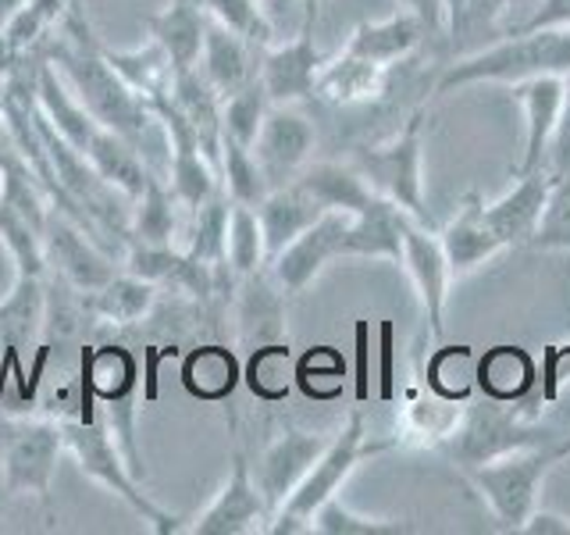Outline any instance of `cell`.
Returning a JSON list of instances; mask_svg holds the SVG:
<instances>
[{"label": "cell", "mask_w": 570, "mask_h": 535, "mask_svg": "<svg viewBox=\"0 0 570 535\" xmlns=\"http://www.w3.org/2000/svg\"><path fill=\"white\" fill-rule=\"evenodd\" d=\"M43 257L50 275L65 279L82 293H94L107 279L118 275L111 250L89 236L76 218H68L58 207H50L43 222Z\"/></svg>", "instance_id": "obj_9"}, {"label": "cell", "mask_w": 570, "mask_h": 535, "mask_svg": "<svg viewBox=\"0 0 570 535\" xmlns=\"http://www.w3.org/2000/svg\"><path fill=\"white\" fill-rule=\"evenodd\" d=\"M86 157H89V165H94L118 193L129 196V201H136V196L147 189L150 175H154L136 143H129L111 129H104V125L97 129L94 143L86 147Z\"/></svg>", "instance_id": "obj_33"}, {"label": "cell", "mask_w": 570, "mask_h": 535, "mask_svg": "<svg viewBox=\"0 0 570 535\" xmlns=\"http://www.w3.org/2000/svg\"><path fill=\"white\" fill-rule=\"evenodd\" d=\"M204 11L261 54L275 43V26L264 11V0H204Z\"/></svg>", "instance_id": "obj_44"}, {"label": "cell", "mask_w": 570, "mask_h": 535, "mask_svg": "<svg viewBox=\"0 0 570 535\" xmlns=\"http://www.w3.org/2000/svg\"><path fill=\"white\" fill-rule=\"evenodd\" d=\"M396 450V439H371L364 425V410L353 407L346 425L328 439V446L314 460L307 478L299 481L296 493L272 514L267 532L272 535H311L314 532V510L325 504L328 496L343 493L346 478L361 468V460Z\"/></svg>", "instance_id": "obj_2"}, {"label": "cell", "mask_w": 570, "mask_h": 535, "mask_svg": "<svg viewBox=\"0 0 570 535\" xmlns=\"http://www.w3.org/2000/svg\"><path fill=\"white\" fill-rule=\"evenodd\" d=\"M154 303L157 285L132 272L107 279L100 290L89 293V311H94L97 321H107V325H136V321L154 311Z\"/></svg>", "instance_id": "obj_35"}, {"label": "cell", "mask_w": 570, "mask_h": 535, "mask_svg": "<svg viewBox=\"0 0 570 535\" xmlns=\"http://www.w3.org/2000/svg\"><path fill=\"white\" fill-rule=\"evenodd\" d=\"M421 379L432 386L439 397L468 400L478 389V357L471 353V347H439L428 353Z\"/></svg>", "instance_id": "obj_41"}, {"label": "cell", "mask_w": 570, "mask_h": 535, "mask_svg": "<svg viewBox=\"0 0 570 535\" xmlns=\"http://www.w3.org/2000/svg\"><path fill=\"white\" fill-rule=\"evenodd\" d=\"M489 201L481 196L478 189H468L460 196V204L453 211V218L442 225L439 232V243H442V254L450 261V272L453 279H463L478 272L481 264H489L492 257L503 254V243L492 232L489 225Z\"/></svg>", "instance_id": "obj_17"}, {"label": "cell", "mask_w": 570, "mask_h": 535, "mask_svg": "<svg viewBox=\"0 0 570 535\" xmlns=\"http://www.w3.org/2000/svg\"><path fill=\"white\" fill-rule=\"evenodd\" d=\"M65 454L58 418H0V486L14 496L50 499V481Z\"/></svg>", "instance_id": "obj_7"}, {"label": "cell", "mask_w": 570, "mask_h": 535, "mask_svg": "<svg viewBox=\"0 0 570 535\" xmlns=\"http://www.w3.org/2000/svg\"><path fill=\"white\" fill-rule=\"evenodd\" d=\"M492 407L474 410L468 407V418H463L460 432L442 446L453 460H460L463 468L471 464H485L492 457H503L510 450H521L531 442H546L552 439L546 428H539V415H528L524 403H499L489 400Z\"/></svg>", "instance_id": "obj_8"}, {"label": "cell", "mask_w": 570, "mask_h": 535, "mask_svg": "<svg viewBox=\"0 0 570 535\" xmlns=\"http://www.w3.org/2000/svg\"><path fill=\"white\" fill-rule=\"evenodd\" d=\"M178 204L171 186H165V178L150 175L147 189L132 201V218H129V240L139 243H157V246H175L178 232Z\"/></svg>", "instance_id": "obj_36"}, {"label": "cell", "mask_w": 570, "mask_h": 535, "mask_svg": "<svg viewBox=\"0 0 570 535\" xmlns=\"http://www.w3.org/2000/svg\"><path fill=\"white\" fill-rule=\"evenodd\" d=\"M567 457H570V439L531 442L503 457H492L485 464H471L468 481L485 499L499 532H521L528 514L539 507L542 481Z\"/></svg>", "instance_id": "obj_4"}, {"label": "cell", "mask_w": 570, "mask_h": 535, "mask_svg": "<svg viewBox=\"0 0 570 535\" xmlns=\"http://www.w3.org/2000/svg\"><path fill=\"white\" fill-rule=\"evenodd\" d=\"M546 168H549L552 175L570 172V71L563 76V107H560L557 136H552V147H549Z\"/></svg>", "instance_id": "obj_48"}, {"label": "cell", "mask_w": 570, "mask_h": 535, "mask_svg": "<svg viewBox=\"0 0 570 535\" xmlns=\"http://www.w3.org/2000/svg\"><path fill=\"white\" fill-rule=\"evenodd\" d=\"M534 250H557V254H570V172L552 175L546 207L539 228H534L531 243Z\"/></svg>", "instance_id": "obj_47"}, {"label": "cell", "mask_w": 570, "mask_h": 535, "mask_svg": "<svg viewBox=\"0 0 570 535\" xmlns=\"http://www.w3.org/2000/svg\"><path fill=\"white\" fill-rule=\"evenodd\" d=\"M40 54L61 71L65 82L71 86V94L86 104V111L94 115L104 129L125 136L129 143H136L139 150L147 147V136L157 125V118L150 111V104L107 65V58L100 54V40L94 36V29H89L82 0H68L58 29L43 40Z\"/></svg>", "instance_id": "obj_1"}, {"label": "cell", "mask_w": 570, "mask_h": 535, "mask_svg": "<svg viewBox=\"0 0 570 535\" xmlns=\"http://www.w3.org/2000/svg\"><path fill=\"white\" fill-rule=\"evenodd\" d=\"M79 379L100 407L121 397H132L139 386V364L125 347H97V350L86 347Z\"/></svg>", "instance_id": "obj_34"}, {"label": "cell", "mask_w": 570, "mask_h": 535, "mask_svg": "<svg viewBox=\"0 0 570 535\" xmlns=\"http://www.w3.org/2000/svg\"><path fill=\"white\" fill-rule=\"evenodd\" d=\"M225 257L236 279H246L267 268V250H264V232L257 222V207L232 204L228 207V240H225Z\"/></svg>", "instance_id": "obj_43"}, {"label": "cell", "mask_w": 570, "mask_h": 535, "mask_svg": "<svg viewBox=\"0 0 570 535\" xmlns=\"http://www.w3.org/2000/svg\"><path fill=\"white\" fill-rule=\"evenodd\" d=\"M513 4V0H471V14H499V11H507ZM468 14V18H471Z\"/></svg>", "instance_id": "obj_56"}, {"label": "cell", "mask_w": 570, "mask_h": 535, "mask_svg": "<svg viewBox=\"0 0 570 535\" xmlns=\"http://www.w3.org/2000/svg\"><path fill=\"white\" fill-rule=\"evenodd\" d=\"M275 4H293V0H275ZM303 4H307V0H303Z\"/></svg>", "instance_id": "obj_58"}, {"label": "cell", "mask_w": 570, "mask_h": 535, "mask_svg": "<svg viewBox=\"0 0 570 535\" xmlns=\"http://www.w3.org/2000/svg\"><path fill=\"white\" fill-rule=\"evenodd\" d=\"M350 222H353V214L325 211L311 228H303L289 246L278 250V254L267 261V272H272V279L289 296L303 293L335 257H343V240L350 232Z\"/></svg>", "instance_id": "obj_12"}, {"label": "cell", "mask_w": 570, "mask_h": 535, "mask_svg": "<svg viewBox=\"0 0 570 535\" xmlns=\"http://www.w3.org/2000/svg\"><path fill=\"white\" fill-rule=\"evenodd\" d=\"M328 439L332 436L303 432V428H289V432H282L278 439L267 442L264 454L254 464H249L257 489L264 496V504L272 507V514L296 493L299 481L307 478V471L314 468V460L328 446Z\"/></svg>", "instance_id": "obj_15"}, {"label": "cell", "mask_w": 570, "mask_h": 535, "mask_svg": "<svg viewBox=\"0 0 570 535\" xmlns=\"http://www.w3.org/2000/svg\"><path fill=\"white\" fill-rule=\"evenodd\" d=\"M285 296L289 293L272 279L267 268L239 279L236 329L246 350H257L264 343H289V335H285Z\"/></svg>", "instance_id": "obj_20"}, {"label": "cell", "mask_w": 570, "mask_h": 535, "mask_svg": "<svg viewBox=\"0 0 570 535\" xmlns=\"http://www.w3.org/2000/svg\"><path fill=\"white\" fill-rule=\"evenodd\" d=\"M183 386L189 397L218 403L228 400L236 386L243 382V364L239 357L222 343H204L183 357Z\"/></svg>", "instance_id": "obj_32"}, {"label": "cell", "mask_w": 570, "mask_h": 535, "mask_svg": "<svg viewBox=\"0 0 570 535\" xmlns=\"http://www.w3.org/2000/svg\"><path fill=\"white\" fill-rule=\"evenodd\" d=\"M36 107H40V115L50 121L53 133L65 143H71L79 154H86V147L94 143L100 129V121L86 111V104L71 94L65 76L43 58V54H40V65H36Z\"/></svg>", "instance_id": "obj_22"}, {"label": "cell", "mask_w": 570, "mask_h": 535, "mask_svg": "<svg viewBox=\"0 0 570 535\" xmlns=\"http://www.w3.org/2000/svg\"><path fill=\"white\" fill-rule=\"evenodd\" d=\"M0 243L18 268V275L43 279L47 257H43V225H36L29 214H22L14 204L0 201Z\"/></svg>", "instance_id": "obj_39"}, {"label": "cell", "mask_w": 570, "mask_h": 535, "mask_svg": "<svg viewBox=\"0 0 570 535\" xmlns=\"http://www.w3.org/2000/svg\"><path fill=\"white\" fill-rule=\"evenodd\" d=\"M14 160H22V150H18V143H14L8 121H4V111H0V172L11 168Z\"/></svg>", "instance_id": "obj_53"}, {"label": "cell", "mask_w": 570, "mask_h": 535, "mask_svg": "<svg viewBox=\"0 0 570 535\" xmlns=\"http://www.w3.org/2000/svg\"><path fill=\"white\" fill-rule=\"evenodd\" d=\"M314 22H317V0H307V18L303 29L289 43H272L261 54L257 79L272 104H303L314 100L317 71L325 65V54L314 43Z\"/></svg>", "instance_id": "obj_10"}, {"label": "cell", "mask_w": 570, "mask_h": 535, "mask_svg": "<svg viewBox=\"0 0 570 535\" xmlns=\"http://www.w3.org/2000/svg\"><path fill=\"white\" fill-rule=\"evenodd\" d=\"M222 189L228 193L232 204H246V207H257L267 193H272V183L261 168V160L254 154V147H243L236 139H225L222 136Z\"/></svg>", "instance_id": "obj_38"}, {"label": "cell", "mask_w": 570, "mask_h": 535, "mask_svg": "<svg viewBox=\"0 0 570 535\" xmlns=\"http://www.w3.org/2000/svg\"><path fill=\"white\" fill-rule=\"evenodd\" d=\"M570 71V29L510 32L499 43L453 61L435 82L439 94L468 89L481 82H524L534 76H567Z\"/></svg>", "instance_id": "obj_3"}, {"label": "cell", "mask_w": 570, "mask_h": 535, "mask_svg": "<svg viewBox=\"0 0 570 535\" xmlns=\"http://www.w3.org/2000/svg\"><path fill=\"white\" fill-rule=\"evenodd\" d=\"M400 8H406L410 14H417L428 32H442L450 26V18H445V0H396Z\"/></svg>", "instance_id": "obj_51"}, {"label": "cell", "mask_w": 570, "mask_h": 535, "mask_svg": "<svg viewBox=\"0 0 570 535\" xmlns=\"http://www.w3.org/2000/svg\"><path fill=\"white\" fill-rule=\"evenodd\" d=\"M314 143H317L314 121L303 115L296 104H272L267 107L264 125L254 139V154H257L272 189L289 186L293 178L311 165Z\"/></svg>", "instance_id": "obj_13"}, {"label": "cell", "mask_w": 570, "mask_h": 535, "mask_svg": "<svg viewBox=\"0 0 570 535\" xmlns=\"http://www.w3.org/2000/svg\"><path fill=\"white\" fill-rule=\"evenodd\" d=\"M389 76L392 68L356 58V54L343 50L335 58H325L314 82V100H321L325 107H335V111H353V107H367L379 104L389 89Z\"/></svg>", "instance_id": "obj_19"}, {"label": "cell", "mask_w": 570, "mask_h": 535, "mask_svg": "<svg viewBox=\"0 0 570 535\" xmlns=\"http://www.w3.org/2000/svg\"><path fill=\"white\" fill-rule=\"evenodd\" d=\"M513 178L517 183L499 196V201H492L485 207L489 225L507 250L531 243L534 228H539V218H542V207H546L552 172L539 168V172H528V175H513Z\"/></svg>", "instance_id": "obj_21"}, {"label": "cell", "mask_w": 570, "mask_h": 535, "mask_svg": "<svg viewBox=\"0 0 570 535\" xmlns=\"http://www.w3.org/2000/svg\"><path fill=\"white\" fill-rule=\"evenodd\" d=\"M346 382V361L335 347H311L296 357V386L311 400H335L343 397Z\"/></svg>", "instance_id": "obj_45"}, {"label": "cell", "mask_w": 570, "mask_h": 535, "mask_svg": "<svg viewBox=\"0 0 570 535\" xmlns=\"http://www.w3.org/2000/svg\"><path fill=\"white\" fill-rule=\"evenodd\" d=\"M325 207H321L314 196L289 183V186H275L272 193L264 196L257 204V222H261V232H264V250H267V261H272L278 250L289 246L303 228H311Z\"/></svg>", "instance_id": "obj_27"}, {"label": "cell", "mask_w": 570, "mask_h": 535, "mask_svg": "<svg viewBox=\"0 0 570 535\" xmlns=\"http://www.w3.org/2000/svg\"><path fill=\"white\" fill-rule=\"evenodd\" d=\"M61 432H65V450L76 457L79 471L111 489L125 507H129L132 514H139L142 522L150 525L154 535L183 532V517L165 510L160 504H154V499L142 493V486H139L132 468H129V460H125V454L118 450L111 428H107L104 421H97V418L94 421L68 418V421H61Z\"/></svg>", "instance_id": "obj_5"}, {"label": "cell", "mask_w": 570, "mask_h": 535, "mask_svg": "<svg viewBox=\"0 0 570 535\" xmlns=\"http://www.w3.org/2000/svg\"><path fill=\"white\" fill-rule=\"evenodd\" d=\"M228 193L218 189L214 196H207V201L200 207H193V228H189V246L186 254L204 261L210 268H225L228 257H225V240H228Z\"/></svg>", "instance_id": "obj_40"}, {"label": "cell", "mask_w": 570, "mask_h": 535, "mask_svg": "<svg viewBox=\"0 0 570 535\" xmlns=\"http://www.w3.org/2000/svg\"><path fill=\"white\" fill-rule=\"evenodd\" d=\"M367 321L356 325V400H367L371 392V361H367Z\"/></svg>", "instance_id": "obj_52"}, {"label": "cell", "mask_w": 570, "mask_h": 535, "mask_svg": "<svg viewBox=\"0 0 570 535\" xmlns=\"http://www.w3.org/2000/svg\"><path fill=\"white\" fill-rule=\"evenodd\" d=\"M424 22L417 14H410L406 8H396L389 18H379V22H361L353 32L343 50L356 54V58L379 61V65H400L406 61L424 43Z\"/></svg>", "instance_id": "obj_25"}, {"label": "cell", "mask_w": 570, "mask_h": 535, "mask_svg": "<svg viewBox=\"0 0 570 535\" xmlns=\"http://www.w3.org/2000/svg\"><path fill=\"white\" fill-rule=\"evenodd\" d=\"M463 418H468V400L439 397L417 374L403 397L400 428L392 439H396V450L400 446L403 450H442L460 432Z\"/></svg>", "instance_id": "obj_16"}, {"label": "cell", "mask_w": 570, "mask_h": 535, "mask_svg": "<svg viewBox=\"0 0 570 535\" xmlns=\"http://www.w3.org/2000/svg\"><path fill=\"white\" fill-rule=\"evenodd\" d=\"M267 107H272V100H267L261 79L243 86L239 94L225 97L222 100V136L243 143V147H254V139H257L261 125H264Z\"/></svg>", "instance_id": "obj_46"}, {"label": "cell", "mask_w": 570, "mask_h": 535, "mask_svg": "<svg viewBox=\"0 0 570 535\" xmlns=\"http://www.w3.org/2000/svg\"><path fill=\"white\" fill-rule=\"evenodd\" d=\"M26 0H0V29H4L11 18L18 14V8H22Z\"/></svg>", "instance_id": "obj_57"}, {"label": "cell", "mask_w": 570, "mask_h": 535, "mask_svg": "<svg viewBox=\"0 0 570 535\" xmlns=\"http://www.w3.org/2000/svg\"><path fill=\"white\" fill-rule=\"evenodd\" d=\"M314 532L317 535H410L417 532L403 517H374L361 514L350 504H343V496H328L325 504L314 510Z\"/></svg>", "instance_id": "obj_42"}, {"label": "cell", "mask_w": 570, "mask_h": 535, "mask_svg": "<svg viewBox=\"0 0 570 535\" xmlns=\"http://www.w3.org/2000/svg\"><path fill=\"white\" fill-rule=\"evenodd\" d=\"M513 100L524 111V154L517 160L513 175H528L546 168L552 136H557L560 107H563V76H534L510 86Z\"/></svg>", "instance_id": "obj_18"}, {"label": "cell", "mask_w": 570, "mask_h": 535, "mask_svg": "<svg viewBox=\"0 0 570 535\" xmlns=\"http://www.w3.org/2000/svg\"><path fill=\"white\" fill-rule=\"evenodd\" d=\"M531 29H570V0H539L524 22L513 26V32Z\"/></svg>", "instance_id": "obj_49"}, {"label": "cell", "mask_w": 570, "mask_h": 535, "mask_svg": "<svg viewBox=\"0 0 570 535\" xmlns=\"http://www.w3.org/2000/svg\"><path fill=\"white\" fill-rule=\"evenodd\" d=\"M204 79L218 89V97L239 94L243 86H249L261 71V50H254L246 40H239L236 32H228L218 26L214 18H207V36H204V50H200V65Z\"/></svg>", "instance_id": "obj_23"}, {"label": "cell", "mask_w": 570, "mask_h": 535, "mask_svg": "<svg viewBox=\"0 0 570 535\" xmlns=\"http://www.w3.org/2000/svg\"><path fill=\"white\" fill-rule=\"evenodd\" d=\"M468 14H471V0H445V18H450L453 32L468 26Z\"/></svg>", "instance_id": "obj_55"}, {"label": "cell", "mask_w": 570, "mask_h": 535, "mask_svg": "<svg viewBox=\"0 0 570 535\" xmlns=\"http://www.w3.org/2000/svg\"><path fill=\"white\" fill-rule=\"evenodd\" d=\"M400 268L406 272L410 285L421 300V311L428 321V335L442 343L445 335V303H450V261L442 254L439 232L432 225H421L414 218L403 222V257Z\"/></svg>", "instance_id": "obj_11"}, {"label": "cell", "mask_w": 570, "mask_h": 535, "mask_svg": "<svg viewBox=\"0 0 570 535\" xmlns=\"http://www.w3.org/2000/svg\"><path fill=\"white\" fill-rule=\"evenodd\" d=\"M171 100L189 118V125L200 133V143L214 168H222V97L200 68H183L171 79Z\"/></svg>", "instance_id": "obj_28"}, {"label": "cell", "mask_w": 570, "mask_h": 535, "mask_svg": "<svg viewBox=\"0 0 570 535\" xmlns=\"http://www.w3.org/2000/svg\"><path fill=\"white\" fill-rule=\"evenodd\" d=\"M521 535H570V514L534 507L521 525Z\"/></svg>", "instance_id": "obj_50"}, {"label": "cell", "mask_w": 570, "mask_h": 535, "mask_svg": "<svg viewBox=\"0 0 570 535\" xmlns=\"http://www.w3.org/2000/svg\"><path fill=\"white\" fill-rule=\"evenodd\" d=\"M243 382L264 403H278L289 397V389L296 386V361L289 343H264L257 350H249Z\"/></svg>", "instance_id": "obj_37"}, {"label": "cell", "mask_w": 570, "mask_h": 535, "mask_svg": "<svg viewBox=\"0 0 570 535\" xmlns=\"http://www.w3.org/2000/svg\"><path fill=\"white\" fill-rule=\"evenodd\" d=\"M142 29L168 50L175 71L200 65L204 36H207L204 0H168L165 11L142 14Z\"/></svg>", "instance_id": "obj_24"}, {"label": "cell", "mask_w": 570, "mask_h": 535, "mask_svg": "<svg viewBox=\"0 0 570 535\" xmlns=\"http://www.w3.org/2000/svg\"><path fill=\"white\" fill-rule=\"evenodd\" d=\"M100 54L147 104H154L160 97H171L175 65L168 58V50L160 47L154 36H147V43H139L132 50H111L107 43H100Z\"/></svg>", "instance_id": "obj_31"}, {"label": "cell", "mask_w": 570, "mask_h": 535, "mask_svg": "<svg viewBox=\"0 0 570 535\" xmlns=\"http://www.w3.org/2000/svg\"><path fill=\"white\" fill-rule=\"evenodd\" d=\"M382 397L392 400V325H382Z\"/></svg>", "instance_id": "obj_54"}, {"label": "cell", "mask_w": 570, "mask_h": 535, "mask_svg": "<svg viewBox=\"0 0 570 535\" xmlns=\"http://www.w3.org/2000/svg\"><path fill=\"white\" fill-rule=\"evenodd\" d=\"M350 165L367 178V186L396 204L403 214H410L421 225H432V207H428L424 193V107L414 111L403 129L374 147H361L353 154Z\"/></svg>", "instance_id": "obj_6"}, {"label": "cell", "mask_w": 570, "mask_h": 535, "mask_svg": "<svg viewBox=\"0 0 570 535\" xmlns=\"http://www.w3.org/2000/svg\"><path fill=\"white\" fill-rule=\"evenodd\" d=\"M406 218L410 214H403L396 204H389L385 196H379L371 207L353 214L350 232L343 240V257L400 264V257H403V222Z\"/></svg>", "instance_id": "obj_26"}, {"label": "cell", "mask_w": 570, "mask_h": 535, "mask_svg": "<svg viewBox=\"0 0 570 535\" xmlns=\"http://www.w3.org/2000/svg\"><path fill=\"white\" fill-rule=\"evenodd\" d=\"M539 386V368L524 347H492L478 357V389L499 403H521Z\"/></svg>", "instance_id": "obj_30"}, {"label": "cell", "mask_w": 570, "mask_h": 535, "mask_svg": "<svg viewBox=\"0 0 570 535\" xmlns=\"http://www.w3.org/2000/svg\"><path fill=\"white\" fill-rule=\"evenodd\" d=\"M293 183L307 189L325 211L361 214L364 207L379 201V193L367 186V178L353 165H338V160H317V165H307Z\"/></svg>", "instance_id": "obj_29"}, {"label": "cell", "mask_w": 570, "mask_h": 535, "mask_svg": "<svg viewBox=\"0 0 570 535\" xmlns=\"http://www.w3.org/2000/svg\"><path fill=\"white\" fill-rule=\"evenodd\" d=\"M267 522H272V507L264 504L246 454L236 450L232 454V471L225 478V486L207 504V510L189 525V532L193 535H249V532H267Z\"/></svg>", "instance_id": "obj_14"}]
</instances>
